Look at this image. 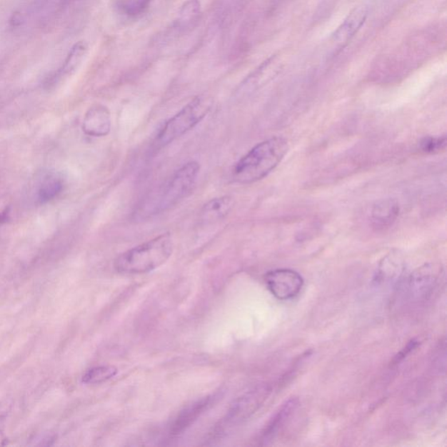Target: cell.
<instances>
[{
  "label": "cell",
  "mask_w": 447,
  "mask_h": 447,
  "mask_svg": "<svg viewBox=\"0 0 447 447\" xmlns=\"http://www.w3.org/2000/svg\"><path fill=\"white\" fill-rule=\"evenodd\" d=\"M288 151V141L274 136L254 146L235 164L234 182L248 184L266 178L281 164Z\"/></svg>",
  "instance_id": "1"
},
{
  "label": "cell",
  "mask_w": 447,
  "mask_h": 447,
  "mask_svg": "<svg viewBox=\"0 0 447 447\" xmlns=\"http://www.w3.org/2000/svg\"><path fill=\"white\" fill-rule=\"evenodd\" d=\"M174 249L171 235L169 233H162L120 254L114 266L120 273H146L166 263L174 253Z\"/></svg>",
  "instance_id": "2"
},
{
  "label": "cell",
  "mask_w": 447,
  "mask_h": 447,
  "mask_svg": "<svg viewBox=\"0 0 447 447\" xmlns=\"http://www.w3.org/2000/svg\"><path fill=\"white\" fill-rule=\"evenodd\" d=\"M199 170V164L196 161L184 164L150 199H147L141 214H160L181 201L197 182Z\"/></svg>",
  "instance_id": "3"
},
{
  "label": "cell",
  "mask_w": 447,
  "mask_h": 447,
  "mask_svg": "<svg viewBox=\"0 0 447 447\" xmlns=\"http://www.w3.org/2000/svg\"><path fill=\"white\" fill-rule=\"evenodd\" d=\"M213 101L206 96L194 98L174 116L169 119L156 136V144L166 146L191 131L209 114Z\"/></svg>",
  "instance_id": "4"
},
{
  "label": "cell",
  "mask_w": 447,
  "mask_h": 447,
  "mask_svg": "<svg viewBox=\"0 0 447 447\" xmlns=\"http://www.w3.org/2000/svg\"><path fill=\"white\" fill-rule=\"evenodd\" d=\"M270 394V388L266 384L254 388L248 393L238 398L231 407L226 417L222 421L221 430L231 428L248 419L260 409Z\"/></svg>",
  "instance_id": "5"
},
{
  "label": "cell",
  "mask_w": 447,
  "mask_h": 447,
  "mask_svg": "<svg viewBox=\"0 0 447 447\" xmlns=\"http://www.w3.org/2000/svg\"><path fill=\"white\" fill-rule=\"evenodd\" d=\"M265 282L272 295L281 301L292 300L303 289L304 281L299 273L281 268L266 273Z\"/></svg>",
  "instance_id": "6"
},
{
  "label": "cell",
  "mask_w": 447,
  "mask_h": 447,
  "mask_svg": "<svg viewBox=\"0 0 447 447\" xmlns=\"http://www.w3.org/2000/svg\"><path fill=\"white\" fill-rule=\"evenodd\" d=\"M442 273L441 266L428 263L411 274L407 282V295L411 300H421L430 295Z\"/></svg>",
  "instance_id": "7"
},
{
  "label": "cell",
  "mask_w": 447,
  "mask_h": 447,
  "mask_svg": "<svg viewBox=\"0 0 447 447\" xmlns=\"http://www.w3.org/2000/svg\"><path fill=\"white\" fill-rule=\"evenodd\" d=\"M368 16V9L366 6L356 7L351 11L348 17L344 19L336 32L332 34L331 42L333 49L336 52L342 50L358 31L362 29Z\"/></svg>",
  "instance_id": "8"
},
{
  "label": "cell",
  "mask_w": 447,
  "mask_h": 447,
  "mask_svg": "<svg viewBox=\"0 0 447 447\" xmlns=\"http://www.w3.org/2000/svg\"><path fill=\"white\" fill-rule=\"evenodd\" d=\"M111 129V116L104 105L96 104L84 116L82 129L86 135L94 137L107 136Z\"/></svg>",
  "instance_id": "9"
},
{
  "label": "cell",
  "mask_w": 447,
  "mask_h": 447,
  "mask_svg": "<svg viewBox=\"0 0 447 447\" xmlns=\"http://www.w3.org/2000/svg\"><path fill=\"white\" fill-rule=\"evenodd\" d=\"M298 401L296 399H290L286 402L278 411L273 418L266 426L263 434L261 436L262 445H268L272 442L282 430L285 428V426L289 421V418L295 413L298 408Z\"/></svg>",
  "instance_id": "10"
},
{
  "label": "cell",
  "mask_w": 447,
  "mask_h": 447,
  "mask_svg": "<svg viewBox=\"0 0 447 447\" xmlns=\"http://www.w3.org/2000/svg\"><path fill=\"white\" fill-rule=\"evenodd\" d=\"M399 205L395 199H382L372 208L371 221L376 227L384 228L392 225L399 215Z\"/></svg>",
  "instance_id": "11"
},
{
  "label": "cell",
  "mask_w": 447,
  "mask_h": 447,
  "mask_svg": "<svg viewBox=\"0 0 447 447\" xmlns=\"http://www.w3.org/2000/svg\"><path fill=\"white\" fill-rule=\"evenodd\" d=\"M234 200L230 196L215 198L208 201L201 210L202 221L214 222L221 221L233 210Z\"/></svg>",
  "instance_id": "12"
},
{
  "label": "cell",
  "mask_w": 447,
  "mask_h": 447,
  "mask_svg": "<svg viewBox=\"0 0 447 447\" xmlns=\"http://www.w3.org/2000/svg\"><path fill=\"white\" fill-rule=\"evenodd\" d=\"M201 14V5L199 0H187L179 10L174 24L176 32H184L191 29L198 22Z\"/></svg>",
  "instance_id": "13"
},
{
  "label": "cell",
  "mask_w": 447,
  "mask_h": 447,
  "mask_svg": "<svg viewBox=\"0 0 447 447\" xmlns=\"http://www.w3.org/2000/svg\"><path fill=\"white\" fill-rule=\"evenodd\" d=\"M88 53V45L84 41H79L73 46L66 56L64 64L62 65L59 76L64 77L72 74L79 68Z\"/></svg>",
  "instance_id": "14"
},
{
  "label": "cell",
  "mask_w": 447,
  "mask_h": 447,
  "mask_svg": "<svg viewBox=\"0 0 447 447\" xmlns=\"http://www.w3.org/2000/svg\"><path fill=\"white\" fill-rule=\"evenodd\" d=\"M119 370L113 366H96L89 368L82 376V383L100 384L109 381L117 374Z\"/></svg>",
  "instance_id": "15"
},
{
  "label": "cell",
  "mask_w": 447,
  "mask_h": 447,
  "mask_svg": "<svg viewBox=\"0 0 447 447\" xmlns=\"http://www.w3.org/2000/svg\"><path fill=\"white\" fill-rule=\"evenodd\" d=\"M152 0H115L116 9L124 16L136 18L143 14Z\"/></svg>",
  "instance_id": "16"
},
{
  "label": "cell",
  "mask_w": 447,
  "mask_h": 447,
  "mask_svg": "<svg viewBox=\"0 0 447 447\" xmlns=\"http://www.w3.org/2000/svg\"><path fill=\"white\" fill-rule=\"evenodd\" d=\"M209 403L210 398L204 399L202 401L196 403V405H194V406L190 407L189 409L184 411L175 423L174 427L175 434H179L180 431L186 428V427L189 426L195 418H197L198 416L206 409V407L209 406Z\"/></svg>",
  "instance_id": "17"
},
{
  "label": "cell",
  "mask_w": 447,
  "mask_h": 447,
  "mask_svg": "<svg viewBox=\"0 0 447 447\" xmlns=\"http://www.w3.org/2000/svg\"><path fill=\"white\" fill-rule=\"evenodd\" d=\"M62 190H64V183H62L61 179L56 178V176H50L41 184L38 192V199L42 204L51 201L57 197Z\"/></svg>",
  "instance_id": "18"
},
{
  "label": "cell",
  "mask_w": 447,
  "mask_h": 447,
  "mask_svg": "<svg viewBox=\"0 0 447 447\" xmlns=\"http://www.w3.org/2000/svg\"><path fill=\"white\" fill-rule=\"evenodd\" d=\"M421 150L427 154H433L444 150L446 146V139L445 136H426L421 140Z\"/></svg>",
  "instance_id": "19"
},
{
  "label": "cell",
  "mask_w": 447,
  "mask_h": 447,
  "mask_svg": "<svg viewBox=\"0 0 447 447\" xmlns=\"http://www.w3.org/2000/svg\"><path fill=\"white\" fill-rule=\"evenodd\" d=\"M6 221V213L0 214V223Z\"/></svg>",
  "instance_id": "20"
}]
</instances>
